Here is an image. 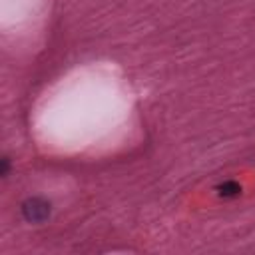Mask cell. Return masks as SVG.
<instances>
[{"mask_svg": "<svg viewBox=\"0 0 255 255\" xmlns=\"http://www.w3.org/2000/svg\"><path fill=\"white\" fill-rule=\"evenodd\" d=\"M22 213L32 223H42L50 217V203L42 197H30L22 203Z\"/></svg>", "mask_w": 255, "mask_h": 255, "instance_id": "cell-1", "label": "cell"}, {"mask_svg": "<svg viewBox=\"0 0 255 255\" xmlns=\"http://www.w3.org/2000/svg\"><path fill=\"white\" fill-rule=\"evenodd\" d=\"M217 189H219V195H223V197H235L241 193V185L237 181H225Z\"/></svg>", "mask_w": 255, "mask_h": 255, "instance_id": "cell-2", "label": "cell"}]
</instances>
